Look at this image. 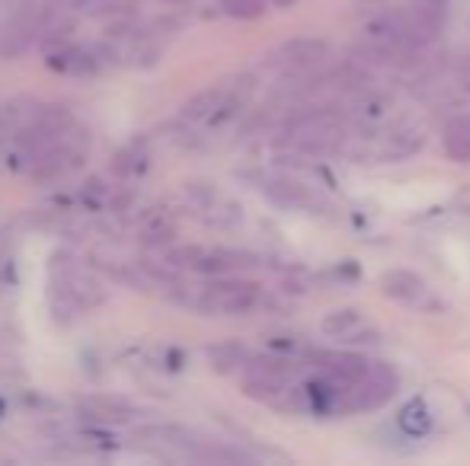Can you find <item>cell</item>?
Wrapping results in <instances>:
<instances>
[{
	"label": "cell",
	"mask_w": 470,
	"mask_h": 466,
	"mask_svg": "<svg viewBox=\"0 0 470 466\" xmlns=\"http://www.w3.org/2000/svg\"><path fill=\"white\" fill-rule=\"evenodd\" d=\"M183 304L202 313V317H250L266 304V294H263L259 281L240 275H221L208 278L202 288L189 290Z\"/></svg>",
	"instance_id": "6da1fadb"
},
{
	"label": "cell",
	"mask_w": 470,
	"mask_h": 466,
	"mask_svg": "<svg viewBox=\"0 0 470 466\" xmlns=\"http://www.w3.org/2000/svg\"><path fill=\"white\" fill-rule=\"evenodd\" d=\"M342 138H346L342 115L333 112V106H317L292 115L285 122V128H282L279 141L288 144L292 150H298V154L327 157L342 147Z\"/></svg>",
	"instance_id": "7a4b0ae2"
},
{
	"label": "cell",
	"mask_w": 470,
	"mask_h": 466,
	"mask_svg": "<svg viewBox=\"0 0 470 466\" xmlns=\"http://www.w3.org/2000/svg\"><path fill=\"white\" fill-rule=\"evenodd\" d=\"M327 58H330L327 39H321V35H294V39L282 42V45L269 54V64L301 77V74H311V71L323 68Z\"/></svg>",
	"instance_id": "3957f363"
},
{
	"label": "cell",
	"mask_w": 470,
	"mask_h": 466,
	"mask_svg": "<svg viewBox=\"0 0 470 466\" xmlns=\"http://www.w3.org/2000/svg\"><path fill=\"white\" fill-rule=\"evenodd\" d=\"M397 393V371L384 361H375V367L369 371V377L349 390L346 396V415L349 413H371L381 409L384 403H390V396Z\"/></svg>",
	"instance_id": "277c9868"
},
{
	"label": "cell",
	"mask_w": 470,
	"mask_h": 466,
	"mask_svg": "<svg viewBox=\"0 0 470 466\" xmlns=\"http://www.w3.org/2000/svg\"><path fill=\"white\" fill-rule=\"evenodd\" d=\"M378 290H381L384 298H390L394 304L403 307H419V310H429L436 307L432 300V288L419 271L413 269H390L378 278Z\"/></svg>",
	"instance_id": "5b68a950"
},
{
	"label": "cell",
	"mask_w": 470,
	"mask_h": 466,
	"mask_svg": "<svg viewBox=\"0 0 470 466\" xmlns=\"http://www.w3.org/2000/svg\"><path fill=\"white\" fill-rule=\"evenodd\" d=\"M177 221H173V214L167 208H160V204H154V208H148L141 217H138V243L144 246V250H170L173 243H177Z\"/></svg>",
	"instance_id": "8992f818"
},
{
	"label": "cell",
	"mask_w": 470,
	"mask_h": 466,
	"mask_svg": "<svg viewBox=\"0 0 470 466\" xmlns=\"http://www.w3.org/2000/svg\"><path fill=\"white\" fill-rule=\"evenodd\" d=\"M45 64L55 71V74H64V77H96L102 71L100 54L83 45L55 48V52L45 54Z\"/></svg>",
	"instance_id": "52a82bcc"
},
{
	"label": "cell",
	"mask_w": 470,
	"mask_h": 466,
	"mask_svg": "<svg viewBox=\"0 0 470 466\" xmlns=\"http://www.w3.org/2000/svg\"><path fill=\"white\" fill-rule=\"evenodd\" d=\"M259 265V259L253 252L244 250H205L196 262V271L205 278H221V275H237L244 269Z\"/></svg>",
	"instance_id": "ba28073f"
},
{
	"label": "cell",
	"mask_w": 470,
	"mask_h": 466,
	"mask_svg": "<svg viewBox=\"0 0 470 466\" xmlns=\"http://www.w3.org/2000/svg\"><path fill=\"white\" fill-rule=\"evenodd\" d=\"M259 189L266 192L269 202L282 204V208H311V204L317 202V198L311 195V189L292 176H269L259 183Z\"/></svg>",
	"instance_id": "9c48e42d"
},
{
	"label": "cell",
	"mask_w": 470,
	"mask_h": 466,
	"mask_svg": "<svg viewBox=\"0 0 470 466\" xmlns=\"http://www.w3.org/2000/svg\"><path fill=\"white\" fill-rule=\"evenodd\" d=\"M81 415L96 425H116V422H129L135 415V405L116 396H93L81 403Z\"/></svg>",
	"instance_id": "30bf717a"
},
{
	"label": "cell",
	"mask_w": 470,
	"mask_h": 466,
	"mask_svg": "<svg viewBox=\"0 0 470 466\" xmlns=\"http://www.w3.org/2000/svg\"><path fill=\"white\" fill-rule=\"evenodd\" d=\"M150 169V147L144 138H131L122 150H116L112 157V173L119 179H138Z\"/></svg>",
	"instance_id": "8fae6325"
},
{
	"label": "cell",
	"mask_w": 470,
	"mask_h": 466,
	"mask_svg": "<svg viewBox=\"0 0 470 466\" xmlns=\"http://www.w3.org/2000/svg\"><path fill=\"white\" fill-rule=\"evenodd\" d=\"M442 147L451 163H464L470 166V112L451 115L442 128Z\"/></svg>",
	"instance_id": "7c38bea8"
},
{
	"label": "cell",
	"mask_w": 470,
	"mask_h": 466,
	"mask_svg": "<svg viewBox=\"0 0 470 466\" xmlns=\"http://www.w3.org/2000/svg\"><path fill=\"white\" fill-rule=\"evenodd\" d=\"M225 90H227V81H221V83H215V87H205V90H198L196 96H189V100H186V106H183V119H186V122H202V125L208 122V119H212V112L218 109Z\"/></svg>",
	"instance_id": "4fadbf2b"
},
{
	"label": "cell",
	"mask_w": 470,
	"mask_h": 466,
	"mask_svg": "<svg viewBox=\"0 0 470 466\" xmlns=\"http://www.w3.org/2000/svg\"><path fill=\"white\" fill-rule=\"evenodd\" d=\"M205 358H208V365H212L218 374H234L246 365L250 352H246V345H240V342H218V345H208V348H205Z\"/></svg>",
	"instance_id": "5bb4252c"
},
{
	"label": "cell",
	"mask_w": 470,
	"mask_h": 466,
	"mask_svg": "<svg viewBox=\"0 0 470 466\" xmlns=\"http://www.w3.org/2000/svg\"><path fill=\"white\" fill-rule=\"evenodd\" d=\"M397 425L409 434V438H423L432 428V409L426 405L423 396H413L400 413H397Z\"/></svg>",
	"instance_id": "9a60e30c"
},
{
	"label": "cell",
	"mask_w": 470,
	"mask_h": 466,
	"mask_svg": "<svg viewBox=\"0 0 470 466\" xmlns=\"http://www.w3.org/2000/svg\"><path fill=\"white\" fill-rule=\"evenodd\" d=\"M361 323H365V317H361L359 307H342V310H330L327 317H323L321 332L330 338H346L352 336L355 329H361Z\"/></svg>",
	"instance_id": "2e32d148"
},
{
	"label": "cell",
	"mask_w": 470,
	"mask_h": 466,
	"mask_svg": "<svg viewBox=\"0 0 470 466\" xmlns=\"http://www.w3.org/2000/svg\"><path fill=\"white\" fill-rule=\"evenodd\" d=\"M390 112V100L384 93H375V90H359V100H355V115L365 119V122H381L384 115Z\"/></svg>",
	"instance_id": "e0dca14e"
},
{
	"label": "cell",
	"mask_w": 470,
	"mask_h": 466,
	"mask_svg": "<svg viewBox=\"0 0 470 466\" xmlns=\"http://www.w3.org/2000/svg\"><path fill=\"white\" fill-rule=\"evenodd\" d=\"M110 185L102 183V179H87V183L81 185V192H77V202L83 204L87 211H100L102 204H110Z\"/></svg>",
	"instance_id": "ac0fdd59"
},
{
	"label": "cell",
	"mask_w": 470,
	"mask_h": 466,
	"mask_svg": "<svg viewBox=\"0 0 470 466\" xmlns=\"http://www.w3.org/2000/svg\"><path fill=\"white\" fill-rule=\"evenodd\" d=\"M202 246H177L173 243L170 250H164V262H170L173 269H196L198 256H202Z\"/></svg>",
	"instance_id": "d6986e66"
},
{
	"label": "cell",
	"mask_w": 470,
	"mask_h": 466,
	"mask_svg": "<svg viewBox=\"0 0 470 466\" xmlns=\"http://www.w3.org/2000/svg\"><path fill=\"white\" fill-rule=\"evenodd\" d=\"M131 204H135V192L125 185L122 192H112L110 195V211H116V214H125V211H131Z\"/></svg>",
	"instance_id": "ffe728a7"
},
{
	"label": "cell",
	"mask_w": 470,
	"mask_h": 466,
	"mask_svg": "<svg viewBox=\"0 0 470 466\" xmlns=\"http://www.w3.org/2000/svg\"><path fill=\"white\" fill-rule=\"evenodd\" d=\"M58 7H62L64 14H71V10H87L90 0H58Z\"/></svg>",
	"instance_id": "44dd1931"
},
{
	"label": "cell",
	"mask_w": 470,
	"mask_h": 466,
	"mask_svg": "<svg viewBox=\"0 0 470 466\" xmlns=\"http://www.w3.org/2000/svg\"><path fill=\"white\" fill-rule=\"evenodd\" d=\"M269 4H273L275 10H292L294 4H298V0H269Z\"/></svg>",
	"instance_id": "7402d4cb"
},
{
	"label": "cell",
	"mask_w": 470,
	"mask_h": 466,
	"mask_svg": "<svg viewBox=\"0 0 470 466\" xmlns=\"http://www.w3.org/2000/svg\"><path fill=\"white\" fill-rule=\"evenodd\" d=\"M467 409H470V405H467Z\"/></svg>",
	"instance_id": "603a6c76"
}]
</instances>
